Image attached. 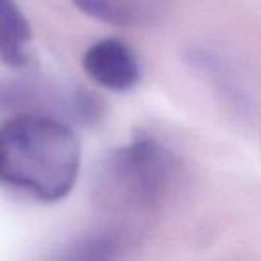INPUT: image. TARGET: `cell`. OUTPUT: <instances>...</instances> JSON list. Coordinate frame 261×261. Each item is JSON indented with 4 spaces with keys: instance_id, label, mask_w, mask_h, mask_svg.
I'll return each instance as SVG.
<instances>
[{
    "instance_id": "obj_1",
    "label": "cell",
    "mask_w": 261,
    "mask_h": 261,
    "mask_svg": "<svg viewBox=\"0 0 261 261\" xmlns=\"http://www.w3.org/2000/svg\"><path fill=\"white\" fill-rule=\"evenodd\" d=\"M79 170V136L61 120L23 115L0 125V182L56 202L73 190Z\"/></svg>"
},
{
    "instance_id": "obj_2",
    "label": "cell",
    "mask_w": 261,
    "mask_h": 261,
    "mask_svg": "<svg viewBox=\"0 0 261 261\" xmlns=\"http://www.w3.org/2000/svg\"><path fill=\"white\" fill-rule=\"evenodd\" d=\"M175 167L167 147L150 136H138L104 160L95 188L98 204L113 213H145L167 195Z\"/></svg>"
},
{
    "instance_id": "obj_3",
    "label": "cell",
    "mask_w": 261,
    "mask_h": 261,
    "mask_svg": "<svg viewBox=\"0 0 261 261\" xmlns=\"http://www.w3.org/2000/svg\"><path fill=\"white\" fill-rule=\"evenodd\" d=\"M83 70L95 84L116 93L133 90L142 77L133 48L116 38L95 41L84 52Z\"/></svg>"
},
{
    "instance_id": "obj_4",
    "label": "cell",
    "mask_w": 261,
    "mask_h": 261,
    "mask_svg": "<svg viewBox=\"0 0 261 261\" xmlns=\"http://www.w3.org/2000/svg\"><path fill=\"white\" fill-rule=\"evenodd\" d=\"M84 15L115 27H145L161 15L167 0H72Z\"/></svg>"
},
{
    "instance_id": "obj_5",
    "label": "cell",
    "mask_w": 261,
    "mask_h": 261,
    "mask_svg": "<svg viewBox=\"0 0 261 261\" xmlns=\"http://www.w3.org/2000/svg\"><path fill=\"white\" fill-rule=\"evenodd\" d=\"M33 31L16 0H0V58L9 66H23L27 61Z\"/></svg>"
}]
</instances>
